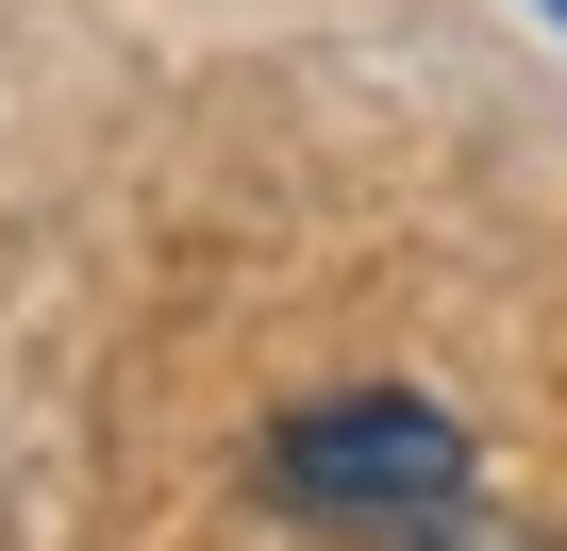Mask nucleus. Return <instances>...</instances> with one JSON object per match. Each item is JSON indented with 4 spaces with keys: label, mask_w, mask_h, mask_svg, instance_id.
<instances>
[{
    "label": "nucleus",
    "mask_w": 567,
    "mask_h": 551,
    "mask_svg": "<svg viewBox=\"0 0 567 551\" xmlns=\"http://www.w3.org/2000/svg\"><path fill=\"white\" fill-rule=\"evenodd\" d=\"M267 501L401 551V534L467 518V418H451V401H417V385H334V401H284V418H267Z\"/></svg>",
    "instance_id": "f257e3e1"
},
{
    "label": "nucleus",
    "mask_w": 567,
    "mask_h": 551,
    "mask_svg": "<svg viewBox=\"0 0 567 551\" xmlns=\"http://www.w3.org/2000/svg\"><path fill=\"white\" fill-rule=\"evenodd\" d=\"M534 18H550V34H567V0H534Z\"/></svg>",
    "instance_id": "f03ea898"
}]
</instances>
